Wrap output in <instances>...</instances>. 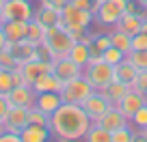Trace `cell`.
I'll use <instances>...</instances> for the list:
<instances>
[{
	"instance_id": "16",
	"label": "cell",
	"mask_w": 147,
	"mask_h": 142,
	"mask_svg": "<svg viewBox=\"0 0 147 142\" xmlns=\"http://www.w3.org/2000/svg\"><path fill=\"white\" fill-rule=\"evenodd\" d=\"M63 84H65V82L54 73V71H48V73L39 75V78L30 84V86L35 88V93H61Z\"/></svg>"
},
{
	"instance_id": "27",
	"label": "cell",
	"mask_w": 147,
	"mask_h": 142,
	"mask_svg": "<svg viewBox=\"0 0 147 142\" xmlns=\"http://www.w3.org/2000/svg\"><path fill=\"white\" fill-rule=\"evenodd\" d=\"M128 91H130V86H128L125 82H121V80H113V82H110L108 86L104 88L106 97H108V99L113 101L115 105L119 103V99H121V97H123V95H125Z\"/></svg>"
},
{
	"instance_id": "29",
	"label": "cell",
	"mask_w": 147,
	"mask_h": 142,
	"mask_svg": "<svg viewBox=\"0 0 147 142\" xmlns=\"http://www.w3.org/2000/svg\"><path fill=\"white\" fill-rule=\"evenodd\" d=\"M28 123L32 125H43V127H50V114L41 112L39 108H28Z\"/></svg>"
},
{
	"instance_id": "19",
	"label": "cell",
	"mask_w": 147,
	"mask_h": 142,
	"mask_svg": "<svg viewBox=\"0 0 147 142\" xmlns=\"http://www.w3.org/2000/svg\"><path fill=\"white\" fill-rule=\"evenodd\" d=\"M20 138H22L24 142H50L52 133H50V127L28 123L26 127L20 131Z\"/></svg>"
},
{
	"instance_id": "28",
	"label": "cell",
	"mask_w": 147,
	"mask_h": 142,
	"mask_svg": "<svg viewBox=\"0 0 147 142\" xmlns=\"http://www.w3.org/2000/svg\"><path fill=\"white\" fill-rule=\"evenodd\" d=\"M125 58L134 65L136 71H147V50H132V52H128Z\"/></svg>"
},
{
	"instance_id": "7",
	"label": "cell",
	"mask_w": 147,
	"mask_h": 142,
	"mask_svg": "<svg viewBox=\"0 0 147 142\" xmlns=\"http://www.w3.org/2000/svg\"><path fill=\"white\" fill-rule=\"evenodd\" d=\"M113 105H115V103H113V101L106 97V93H104V91H93L91 95H89L87 99L82 101L84 112L89 114V119H91L93 123H95V121L100 119L104 112H108Z\"/></svg>"
},
{
	"instance_id": "47",
	"label": "cell",
	"mask_w": 147,
	"mask_h": 142,
	"mask_svg": "<svg viewBox=\"0 0 147 142\" xmlns=\"http://www.w3.org/2000/svg\"><path fill=\"white\" fill-rule=\"evenodd\" d=\"M136 2H138V5H143V7L147 9V0H136Z\"/></svg>"
},
{
	"instance_id": "36",
	"label": "cell",
	"mask_w": 147,
	"mask_h": 142,
	"mask_svg": "<svg viewBox=\"0 0 147 142\" xmlns=\"http://www.w3.org/2000/svg\"><path fill=\"white\" fill-rule=\"evenodd\" d=\"M130 88H132V91H138V93H145V88H147V71H138Z\"/></svg>"
},
{
	"instance_id": "50",
	"label": "cell",
	"mask_w": 147,
	"mask_h": 142,
	"mask_svg": "<svg viewBox=\"0 0 147 142\" xmlns=\"http://www.w3.org/2000/svg\"><path fill=\"white\" fill-rule=\"evenodd\" d=\"M5 2H7V0H0V9H2V7H5Z\"/></svg>"
},
{
	"instance_id": "24",
	"label": "cell",
	"mask_w": 147,
	"mask_h": 142,
	"mask_svg": "<svg viewBox=\"0 0 147 142\" xmlns=\"http://www.w3.org/2000/svg\"><path fill=\"white\" fill-rule=\"evenodd\" d=\"M110 45L117 47V50H121L125 56H128V52L132 50V37L130 35H125V32L117 30V28H110Z\"/></svg>"
},
{
	"instance_id": "8",
	"label": "cell",
	"mask_w": 147,
	"mask_h": 142,
	"mask_svg": "<svg viewBox=\"0 0 147 142\" xmlns=\"http://www.w3.org/2000/svg\"><path fill=\"white\" fill-rule=\"evenodd\" d=\"M35 7L30 0H7L2 7V17L7 19H20V22H30Z\"/></svg>"
},
{
	"instance_id": "17",
	"label": "cell",
	"mask_w": 147,
	"mask_h": 142,
	"mask_svg": "<svg viewBox=\"0 0 147 142\" xmlns=\"http://www.w3.org/2000/svg\"><path fill=\"white\" fill-rule=\"evenodd\" d=\"M63 105V99H61V93H37L35 97V108H39L46 114H52Z\"/></svg>"
},
{
	"instance_id": "43",
	"label": "cell",
	"mask_w": 147,
	"mask_h": 142,
	"mask_svg": "<svg viewBox=\"0 0 147 142\" xmlns=\"http://www.w3.org/2000/svg\"><path fill=\"white\" fill-rule=\"evenodd\" d=\"M132 142H147V133L143 131V129H134V138Z\"/></svg>"
},
{
	"instance_id": "11",
	"label": "cell",
	"mask_w": 147,
	"mask_h": 142,
	"mask_svg": "<svg viewBox=\"0 0 147 142\" xmlns=\"http://www.w3.org/2000/svg\"><path fill=\"white\" fill-rule=\"evenodd\" d=\"M95 123L102 125L104 129H108V131L113 133V131H117V129H121V127H128V125H130V119L119 110V108H117V105H113V108H110L108 112H104V114H102Z\"/></svg>"
},
{
	"instance_id": "39",
	"label": "cell",
	"mask_w": 147,
	"mask_h": 142,
	"mask_svg": "<svg viewBox=\"0 0 147 142\" xmlns=\"http://www.w3.org/2000/svg\"><path fill=\"white\" fill-rule=\"evenodd\" d=\"M41 5H46V7H52V9H56V11H61L65 5H67L69 0H39Z\"/></svg>"
},
{
	"instance_id": "3",
	"label": "cell",
	"mask_w": 147,
	"mask_h": 142,
	"mask_svg": "<svg viewBox=\"0 0 147 142\" xmlns=\"http://www.w3.org/2000/svg\"><path fill=\"white\" fill-rule=\"evenodd\" d=\"M125 5H128V0H106V2H102L93 11V24L110 30L117 24V19L125 13Z\"/></svg>"
},
{
	"instance_id": "5",
	"label": "cell",
	"mask_w": 147,
	"mask_h": 142,
	"mask_svg": "<svg viewBox=\"0 0 147 142\" xmlns=\"http://www.w3.org/2000/svg\"><path fill=\"white\" fill-rule=\"evenodd\" d=\"M82 73H84V78L93 84L95 91H104V88L115 80V67L104 63L102 58H97V60H91V63L82 69Z\"/></svg>"
},
{
	"instance_id": "35",
	"label": "cell",
	"mask_w": 147,
	"mask_h": 142,
	"mask_svg": "<svg viewBox=\"0 0 147 142\" xmlns=\"http://www.w3.org/2000/svg\"><path fill=\"white\" fill-rule=\"evenodd\" d=\"M125 11L132 15H138L141 19H147V9L143 5H138L136 0H128V5H125Z\"/></svg>"
},
{
	"instance_id": "34",
	"label": "cell",
	"mask_w": 147,
	"mask_h": 142,
	"mask_svg": "<svg viewBox=\"0 0 147 142\" xmlns=\"http://www.w3.org/2000/svg\"><path fill=\"white\" fill-rule=\"evenodd\" d=\"M15 67H20L18 60H15V56L11 54L9 50H2V52H0V69H9V71H13Z\"/></svg>"
},
{
	"instance_id": "23",
	"label": "cell",
	"mask_w": 147,
	"mask_h": 142,
	"mask_svg": "<svg viewBox=\"0 0 147 142\" xmlns=\"http://www.w3.org/2000/svg\"><path fill=\"white\" fill-rule=\"evenodd\" d=\"M136 69H134V65L130 63L128 58L125 60H121L119 65L115 67V80H121V82H125L128 86H132V82H134V78H136Z\"/></svg>"
},
{
	"instance_id": "30",
	"label": "cell",
	"mask_w": 147,
	"mask_h": 142,
	"mask_svg": "<svg viewBox=\"0 0 147 142\" xmlns=\"http://www.w3.org/2000/svg\"><path fill=\"white\" fill-rule=\"evenodd\" d=\"M102 60H104V63H108V65H113V67H117L121 60H125V54H123L121 50H117V47L110 45L108 50L102 52Z\"/></svg>"
},
{
	"instance_id": "22",
	"label": "cell",
	"mask_w": 147,
	"mask_h": 142,
	"mask_svg": "<svg viewBox=\"0 0 147 142\" xmlns=\"http://www.w3.org/2000/svg\"><path fill=\"white\" fill-rule=\"evenodd\" d=\"M67 56H69L76 65H80V67L84 69V67L89 65V60H91V50H89V45H84L82 41H76V43L71 45V50H69Z\"/></svg>"
},
{
	"instance_id": "20",
	"label": "cell",
	"mask_w": 147,
	"mask_h": 142,
	"mask_svg": "<svg viewBox=\"0 0 147 142\" xmlns=\"http://www.w3.org/2000/svg\"><path fill=\"white\" fill-rule=\"evenodd\" d=\"M113 28H117V30H121V32H125V35H130V37H132V35L141 32L143 19L138 17V15H132V13H128V11H125V13L117 19V24H115Z\"/></svg>"
},
{
	"instance_id": "44",
	"label": "cell",
	"mask_w": 147,
	"mask_h": 142,
	"mask_svg": "<svg viewBox=\"0 0 147 142\" xmlns=\"http://www.w3.org/2000/svg\"><path fill=\"white\" fill-rule=\"evenodd\" d=\"M5 45H7V37H5V30H2V26H0V52L5 50Z\"/></svg>"
},
{
	"instance_id": "1",
	"label": "cell",
	"mask_w": 147,
	"mask_h": 142,
	"mask_svg": "<svg viewBox=\"0 0 147 142\" xmlns=\"http://www.w3.org/2000/svg\"><path fill=\"white\" fill-rule=\"evenodd\" d=\"M93 121L78 103H63L50 114V133L59 140H82Z\"/></svg>"
},
{
	"instance_id": "33",
	"label": "cell",
	"mask_w": 147,
	"mask_h": 142,
	"mask_svg": "<svg viewBox=\"0 0 147 142\" xmlns=\"http://www.w3.org/2000/svg\"><path fill=\"white\" fill-rule=\"evenodd\" d=\"M132 138H134V127L132 125L113 131V142H132Z\"/></svg>"
},
{
	"instance_id": "40",
	"label": "cell",
	"mask_w": 147,
	"mask_h": 142,
	"mask_svg": "<svg viewBox=\"0 0 147 142\" xmlns=\"http://www.w3.org/2000/svg\"><path fill=\"white\" fill-rule=\"evenodd\" d=\"M9 108H11V103H9V99H7V95H0V121H5Z\"/></svg>"
},
{
	"instance_id": "49",
	"label": "cell",
	"mask_w": 147,
	"mask_h": 142,
	"mask_svg": "<svg viewBox=\"0 0 147 142\" xmlns=\"http://www.w3.org/2000/svg\"><path fill=\"white\" fill-rule=\"evenodd\" d=\"M2 22H5V17H2V9H0V24H2Z\"/></svg>"
},
{
	"instance_id": "48",
	"label": "cell",
	"mask_w": 147,
	"mask_h": 142,
	"mask_svg": "<svg viewBox=\"0 0 147 142\" xmlns=\"http://www.w3.org/2000/svg\"><path fill=\"white\" fill-rule=\"evenodd\" d=\"M54 142H74V140H59V138H54Z\"/></svg>"
},
{
	"instance_id": "32",
	"label": "cell",
	"mask_w": 147,
	"mask_h": 142,
	"mask_svg": "<svg viewBox=\"0 0 147 142\" xmlns=\"http://www.w3.org/2000/svg\"><path fill=\"white\" fill-rule=\"evenodd\" d=\"M13 88V75H11L9 69H0V95H7V93Z\"/></svg>"
},
{
	"instance_id": "13",
	"label": "cell",
	"mask_w": 147,
	"mask_h": 142,
	"mask_svg": "<svg viewBox=\"0 0 147 142\" xmlns=\"http://www.w3.org/2000/svg\"><path fill=\"white\" fill-rule=\"evenodd\" d=\"M147 103V97H145V93H138V91H132L130 88L128 93H125L123 97L119 99V103H117V108H119L121 112H123L125 116H132L134 112L138 110V108H143V105Z\"/></svg>"
},
{
	"instance_id": "21",
	"label": "cell",
	"mask_w": 147,
	"mask_h": 142,
	"mask_svg": "<svg viewBox=\"0 0 147 142\" xmlns=\"http://www.w3.org/2000/svg\"><path fill=\"white\" fill-rule=\"evenodd\" d=\"M0 26H2V30H5L7 41H22V39H26V26H28V22L7 19V22H2Z\"/></svg>"
},
{
	"instance_id": "38",
	"label": "cell",
	"mask_w": 147,
	"mask_h": 142,
	"mask_svg": "<svg viewBox=\"0 0 147 142\" xmlns=\"http://www.w3.org/2000/svg\"><path fill=\"white\" fill-rule=\"evenodd\" d=\"M11 75H13V86H24V84H28V82H26V78H24V73H22V69H20V67H15L13 71H11Z\"/></svg>"
},
{
	"instance_id": "14",
	"label": "cell",
	"mask_w": 147,
	"mask_h": 142,
	"mask_svg": "<svg viewBox=\"0 0 147 142\" xmlns=\"http://www.w3.org/2000/svg\"><path fill=\"white\" fill-rule=\"evenodd\" d=\"M20 69H22V73H24V78H26V82L32 84L39 75L52 71V69H54V63H48V60H41V58H32V60H28V63L20 65Z\"/></svg>"
},
{
	"instance_id": "45",
	"label": "cell",
	"mask_w": 147,
	"mask_h": 142,
	"mask_svg": "<svg viewBox=\"0 0 147 142\" xmlns=\"http://www.w3.org/2000/svg\"><path fill=\"white\" fill-rule=\"evenodd\" d=\"M141 30H143V32L147 35V19H143V28H141Z\"/></svg>"
},
{
	"instance_id": "26",
	"label": "cell",
	"mask_w": 147,
	"mask_h": 142,
	"mask_svg": "<svg viewBox=\"0 0 147 142\" xmlns=\"http://www.w3.org/2000/svg\"><path fill=\"white\" fill-rule=\"evenodd\" d=\"M26 39L32 45H41L46 41V26H41L37 19H30L26 26Z\"/></svg>"
},
{
	"instance_id": "12",
	"label": "cell",
	"mask_w": 147,
	"mask_h": 142,
	"mask_svg": "<svg viewBox=\"0 0 147 142\" xmlns=\"http://www.w3.org/2000/svg\"><path fill=\"white\" fill-rule=\"evenodd\" d=\"M35 88L30 84H24V86H13L9 93H7V99H9L11 105H24V108H32L35 105Z\"/></svg>"
},
{
	"instance_id": "42",
	"label": "cell",
	"mask_w": 147,
	"mask_h": 142,
	"mask_svg": "<svg viewBox=\"0 0 147 142\" xmlns=\"http://www.w3.org/2000/svg\"><path fill=\"white\" fill-rule=\"evenodd\" d=\"M0 142H24V140L20 138V133H11V131H5L2 136H0Z\"/></svg>"
},
{
	"instance_id": "4",
	"label": "cell",
	"mask_w": 147,
	"mask_h": 142,
	"mask_svg": "<svg viewBox=\"0 0 147 142\" xmlns=\"http://www.w3.org/2000/svg\"><path fill=\"white\" fill-rule=\"evenodd\" d=\"M61 26L67 30H89L93 26V11L78 9L71 2H67L61 9Z\"/></svg>"
},
{
	"instance_id": "15",
	"label": "cell",
	"mask_w": 147,
	"mask_h": 142,
	"mask_svg": "<svg viewBox=\"0 0 147 142\" xmlns=\"http://www.w3.org/2000/svg\"><path fill=\"white\" fill-rule=\"evenodd\" d=\"M52 71H54V73L59 75L63 82L82 75V67H80V65H76L69 56H65V58H56V60H54V69H52Z\"/></svg>"
},
{
	"instance_id": "25",
	"label": "cell",
	"mask_w": 147,
	"mask_h": 142,
	"mask_svg": "<svg viewBox=\"0 0 147 142\" xmlns=\"http://www.w3.org/2000/svg\"><path fill=\"white\" fill-rule=\"evenodd\" d=\"M82 140L84 142H113V133H110L108 129H104L102 125L91 123V127H89V131L84 133Z\"/></svg>"
},
{
	"instance_id": "31",
	"label": "cell",
	"mask_w": 147,
	"mask_h": 142,
	"mask_svg": "<svg viewBox=\"0 0 147 142\" xmlns=\"http://www.w3.org/2000/svg\"><path fill=\"white\" fill-rule=\"evenodd\" d=\"M130 125L134 129H147V103L143 108H138L132 116H130Z\"/></svg>"
},
{
	"instance_id": "6",
	"label": "cell",
	"mask_w": 147,
	"mask_h": 142,
	"mask_svg": "<svg viewBox=\"0 0 147 142\" xmlns=\"http://www.w3.org/2000/svg\"><path fill=\"white\" fill-rule=\"evenodd\" d=\"M93 91H95L93 84L89 82V80L84 78V73H82V75H78V78H74V80H67V82L63 84V88H61V99H63V103L82 105V101L87 99Z\"/></svg>"
},
{
	"instance_id": "9",
	"label": "cell",
	"mask_w": 147,
	"mask_h": 142,
	"mask_svg": "<svg viewBox=\"0 0 147 142\" xmlns=\"http://www.w3.org/2000/svg\"><path fill=\"white\" fill-rule=\"evenodd\" d=\"M2 123H5V131L20 133L28 125V108H24V105H11Z\"/></svg>"
},
{
	"instance_id": "51",
	"label": "cell",
	"mask_w": 147,
	"mask_h": 142,
	"mask_svg": "<svg viewBox=\"0 0 147 142\" xmlns=\"http://www.w3.org/2000/svg\"><path fill=\"white\" fill-rule=\"evenodd\" d=\"M145 97H147V88H145Z\"/></svg>"
},
{
	"instance_id": "2",
	"label": "cell",
	"mask_w": 147,
	"mask_h": 142,
	"mask_svg": "<svg viewBox=\"0 0 147 142\" xmlns=\"http://www.w3.org/2000/svg\"><path fill=\"white\" fill-rule=\"evenodd\" d=\"M74 37L69 35L67 30H65L63 26H52V28H46V41H43V45L50 50L52 58H65V56L69 54V50H71L74 45Z\"/></svg>"
},
{
	"instance_id": "41",
	"label": "cell",
	"mask_w": 147,
	"mask_h": 142,
	"mask_svg": "<svg viewBox=\"0 0 147 142\" xmlns=\"http://www.w3.org/2000/svg\"><path fill=\"white\" fill-rule=\"evenodd\" d=\"M74 7L78 9H84V11H93V0H69Z\"/></svg>"
},
{
	"instance_id": "18",
	"label": "cell",
	"mask_w": 147,
	"mask_h": 142,
	"mask_svg": "<svg viewBox=\"0 0 147 142\" xmlns=\"http://www.w3.org/2000/svg\"><path fill=\"white\" fill-rule=\"evenodd\" d=\"M32 19H37V22L41 24V26L46 28H52V26H59L61 24V11L52 9V7H46L39 2V7L35 9V13H32Z\"/></svg>"
},
{
	"instance_id": "46",
	"label": "cell",
	"mask_w": 147,
	"mask_h": 142,
	"mask_svg": "<svg viewBox=\"0 0 147 142\" xmlns=\"http://www.w3.org/2000/svg\"><path fill=\"white\" fill-rule=\"evenodd\" d=\"M2 133H5V123L0 121V136H2Z\"/></svg>"
},
{
	"instance_id": "10",
	"label": "cell",
	"mask_w": 147,
	"mask_h": 142,
	"mask_svg": "<svg viewBox=\"0 0 147 142\" xmlns=\"http://www.w3.org/2000/svg\"><path fill=\"white\" fill-rule=\"evenodd\" d=\"M5 50H9L11 54L15 56L18 65H24L28 60L37 58V45H32L28 39H22V41H7Z\"/></svg>"
},
{
	"instance_id": "37",
	"label": "cell",
	"mask_w": 147,
	"mask_h": 142,
	"mask_svg": "<svg viewBox=\"0 0 147 142\" xmlns=\"http://www.w3.org/2000/svg\"><path fill=\"white\" fill-rule=\"evenodd\" d=\"M132 50H147V35L143 30L136 32V35H132Z\"/></svg>"
}]
</instances>
